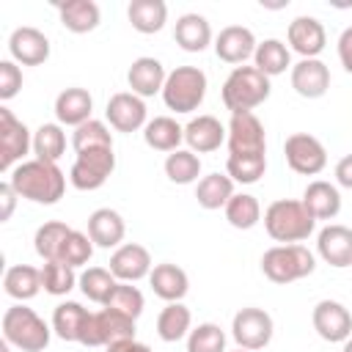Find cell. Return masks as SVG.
Instances as JSON below:
<instances>
[{
	"label": "cell",
	"instance_id": "cell-1",
	"mask_svg": "<svg viewBox=\"0 0 352 352\" xmlns=\"http://www.w3.org/2000/svg\"><path fill=\"white\" fill-rule=\"evenodd\" d=\"M8 184L14 187V192L19 198H28L33 204H58L66 192V176L55 162H44V160H25L19 162L11 176Z\"/></svg>",
	"mask_w": 352,
	"mask_h": 352
},
{
	"label": "cell",
	"instance_id": "cell-2",
	"mask_svg": "<svg viewBox=\"0 0 352 352\" xmlns=\"http://www.w3.org/2000/svg\"><path fill=\"white\" fill-rule=\"evenodd\" d=\"M314 226H316V220L305 209L302 201L280 198V201H272L264 212V228L280 245H297V242L308 239Z\"/></svg>",
	"mask_w": 352,
	"mask_h": 352
},
{
	"label": "cell",
	"instance_id": "cell-3",
	"mask_svg": "<svg viewBox=\"0 0 352 352\" xmlns=\"http://www.w3.org/2000/svg\"><path fill=\"white\" fill-rule=\"evenodd\" d=\"M270 77L256 66H234L223 82V104L234 113H253L261 102L270 99Z\"/></svg>",
	"mask_w": 352,
	"mask_h": 352
},
{
	"label": "cell",
	"instance_id": "cell-4",
	"mask_svg": "<svg viewBox=\"0 0 352 352\" xmlns=\"http://www.w3.org/2000/svg\"><path fill=\"white\" fill-rule=\"evenodd\" d=\"M3 338L22 352H41L50 344V327L33 308L16 302L3 314Z\"/></svg>",
	"mask_w": 352,
	"mask_h": 352
},
{
	"label": "cell",
	"instance_id": "cell-5",
	"mask_svg": "<svg viewBox=\"0 0 352 352\" xmlns=\"http://www.w3.org/2000/svg\"><path fill=\"white\" fill-rule=\"evenodd\" d=\"M314 270H316V258L305 245H275L261 256V272L280 286L308 278Z\"/></svg>",
	"mask_w": 352,
	"mask_h": 352
},
{
	"label": "cell",
	"instance_id": "cell-6",
	"mask_svg": "<svg viewBox=\"0 0 352 352\" xmlns=\"http://www.w3.org/2000/svg\"><path fill=\"white\" fill-rule=\"evenodd\" d=\"M206 96V74L198 66H176L162 88V102L173 113H192Z\"/></svg>",
	"mask_w": 352,
	"mask_h": 352
},
{
	"label": "cell",
	"instance_id": "cell-7",
	"mask_svg": "<svg viewBox=\"0 0 352 352\" xmlns=\"http://www.w3.org/2000/svg\"><path fill=\"white\" fill-rule=\"evenodd\" d=\"M116 170V154L113 148H88V151H80L72 170H69V182L82 190V192H91V190H99L107 176Z\"/></svg>",
	"mask_w": 352,
	"mask_h": 352
},
{
	"label": "cell",
	"instance_id": "cell-8",
	"mask_svg": "<svg viewBox=\"0 0 352 352\" xmlns=\"http://www.w3.org/2000/svg\"><path fill=\"white\" fill-rule=\"evenodd\" d=\"M272 316L264 311V308H239L234 314V322H231V336L234 341L239 344V349H248V352H256V349H264L270 341H272Z\"/></svg>",
	"mask_w": 352,
	"mask_h": 352
},
{
	"label": "cell",
	"instance_id": "cell-9",
	"mask_svg": "<svg viewBox=\"0 0 352 352\" xmlns=\"http://www.w3.org/2000/svg\"><path fill=\"white\" fill-rule=\"evenodd\" d=\"M283 154H286L289 168L300 176H316L327 165V151H324L322 140L308 135V132L289 135L286 143H283Z\"/></svg>",
	"mask_w": 352,
	"mask_h": 352
},
{
	"label": "cell",
	"instance_id": "cell-10",
	"mask_svg": "<svg viewBox=\"0 0 352 352\" xmlns=\"http://www.w3.org/2000/svg\"><path fill=\"white\" fill-rule=\"evenodd\" d=\"M228 151L231 157L267 154L264 124L253 113H234L228 121Z\"/></svg>",
	"mask_w": 352,
	"mask_h": 352
},
{
	"label": "cell",
	"instance_id": "cell-11",
	"mask_svg": "<svg viewBox=\"0 0 352 352\" xmlns=\"http://www.w3.org/2000/svg\"><path fill=\"white\" fill-rule=\"evenodd\" d=\"M30 148H33V138L28 126L8 107H0V168L11 173L14 162H25L22 157Z\"/></svg>",
	"mask_w": 352,
	"mask_h": 352
},
{
	"label": "cell",
	"instance_id": "cell-12",
	"mask_svg": "<svg viewBox=\"0 0 352 352\" xmlns=\"http://www.w3.org/2000/svg\"><path fill=\"white\" fill-rule=\"evenodd\" d=\"M311 322H314V330L319 333V338H324L330 344L346 341L352 336V314L338 300H319L314 305Z\"/></svg>",
	"mask_w": 352,
	"mask_h": 352
},
{
	"label": "cell",
	"instance_id": "cell-13",
	"mask_svg": "<svg viewBox=\"0 0 352 352\" xmlns=\"http://www.w3.org/2000/svg\"><path fill=\"white\" fill-rule=\"evenodd\" d=\"M104 116L110 121V126L116 132H138L140 126H146V104L138 94L132 91H118L107 99Z\"/></svg>",
	"mask_w": 352,
	"mask_h": 352
},
{
	"label": "cell",
	"instance_id": "cell-14",
	"mask_svg": "<svg viewBox=\"0 0 352 352\" xmlns=\"http://www.w3.org/2000/svg\"><path fill=\"white\" fill-rule=\"evenodd\" d=\"M151 270H154L151 267V253L138 242L118 245L110 256V272L121 283H135V280L151 275Z\"/></svg>",
	"mask_w": 352,
	"mask_h": 352
},
{
	"label": "cell",
	"instance_id": "cell-15",
	"mask_svg": "<svg viewBox=\"0 0 352 352\" xmlns=\"http://www.w3.org/2000/svg\"><path fill=\"white\" fill-rule=\"evenodd\" d=\"M316 250L322 256L324 264L330 267H352V228L341 226V223H330L319 231L316 236Z\"/></svg>",
	"mask_w": 352,
	"mask_h": 352
},
{
	"label": "cell",
	"instance_id": "cell-16",
	"mask_svg": "<svg viewBox=\"0 0 352 352\" xmlns=\"http://www.w3.org/2000/svg\"><path fill=\"white\" fill-rule=\"evenodd\" d=\"M8 52L16 63L22 66H38L50 58V38L38 30V28H30V25H22L11 33L8 38Z\"/></svg>",
	"mask_w": 352,
	"mask_h": 352
},
{
	"label": "cell",
	"instance_id": "cell-17",
	"mask_svg": "<svg viewBox=\"0 0 352 352\" xmlns=\"http://www.w3.org/2000/svg\"><path fill=\"white\" fill-rule=\"evenodd\" d=\"M256 36H253V30L250 28H245V25H228V28H223L220 33H217V38H214V52H217V58L220 60H226V63H245L253 52H256Z\"/></svg>",
	"mask_w": 352,
	"mask_h": 352
},
{
	"label": "cell",
	"instance_id": "cell-18",
	"mask_svg": "<svg viewBox=\"0 0 352 352\" xmlns=\"http://www.w3.org/2000/svg\"><path fill=\"white\" fill-rule=\"evenodd\" d=\"M292 88L302 99H319L330 88V69L319 58H302L292 66Z\"/></svg>",
	"mask_w": 352,
	"mask_h": 352
},
{
	"label": "cell",
	"instance_id": "cell-19",
	"mask_svg": "<svg viewBox=\"0 0 352 352\" xmlns=\"http://www.w3.org/2000/svg\"><path fill=\"white\" fill-rule=\"evenodd\" d=\"M286 38H289L292 50L300 52L302 58H316L324 50V44H327L324 25L316 16H297V19H292L289 30H286Z\"/></svg>",
	"mask_w": 352,
	"mask_h": 352
},
{
	"label": "cell",
	"instance_id": "cell-20",
	"mask_svg": "<svg viewBox=\"0 0 352 352\" xmlns=\"http://www.w3.org/2000/svg\"><path fill=\"white\" fill-rule=\"evenodd\" d=\"M165 80H168L165 66H162L157 58H148V55L132 60V66H129V72H126V82H129L132 94H138L140 99H143V96L162 94Z\"/></svg>",
	"mask_w": 352,
	"mask_h": 352
},
{
	"label": "cell",
	"instance_id": "cell-21",
	"mask_svg": "<svg viewBox=\"0 0 352 352\" xmlns=\"http://www.w3.org/2000/svg\"><path fill=\"white\" fill-rule=\"evenodd\" d=\"M226 138H228V129L214 116H198L184 126V140L190 151H198V154L217 151Z\"/></svg>",
	"mask_w": 352,
	"mask_h": 352
},
{
	"label": "cell",
	"instance_id": "cell-22",
	"mask_svg": "<svg viewBox=\"0 0 352 352\" xmlns=\"http://www.w3.org/2000/svg\"><path fill=\"white\" fill-rule=\"evenodd\" d=\"M124 234H126V226H124V217L116 209L102 206V209L91 212V217H88V236L94 239V245L107 248V250L118 248Z\"/></svg>",
	"mask_w": 352,
	"mask_h": 352
},
{
	"label": "cell",
	"instance_id": "cell-23",
	"mask_svg": "<svg viewBox=\"0 0 352 352\" xmlns=\"http://www.w3.org/2000/svg\"><path fill=\"white\" fill-rule=\"evenodd\" d=\"M148 283H151V292L165 300V302H182V297L187 294L190 289V278L182 267L165 261V264H157L148 275Z\"/></svg>",
	"mask_w": 352,
	"mask_h": 352
},
{
	"label": "cell",
	"instance_id": "cell-24",
	"mask_svg": "<svg viewBox=\"0 0 352 352\" xmlns=\"http://www.w3.org/2000/svg\"><path fill=\"white\" fill-rule=\"evenodd\" d=\"M91 110H94V99L85 88H66L58 94L55 99V118L58 124L66 126H80L85 121H91Z\"/></svg>",
	"mask_w": 352,
	"mask_h": 352
},
{
	"label": "cell",
	"instance_id": "cell-25",
	"mask_svg": "<svg viewBox=\"0 0 352 352\" xmlns=\"http://www.w3.org/2000/svg\"><path fill=\"white\" fill-rule=\"evenodd\" d=\"M302 204L314 214V220H333L341 212V192H338L336 184H330L324 179H316L305 187Z\"/></svg>",
	"mask_w": 352,
	"mask_h": 352
},
{
	"label": "cell",
	"instance_id": "cell-26",
	"mask_svg": "<svg viewBox=\"0 0 352 352\" xmlns=\"http://www.w3.org/2000/svg\"><path fill=\"white\" fill-rule=\"evenodd\" d=\"M173 38L184 52H204L209 47V41H212V28H209L206 16L190 11V14H182L176 19Z\"/></svg>",
	"mask_w": 352,
	"mask_h": 352
},
{
	"label": "cell",
	"instance_id": "cell-27",
	"mask_svg": "<svg viewBox=\"0 0 352 352\" xmlns=\"http://www.w3.org/2000/svg\"><path fill=\"white\" fill-rule=\"evenodd\" d=\"M58 14H60V25L72 33H91L102 19V11L94 0H66L58 6Z\"/></svg>",
	"mask_w": 352,
	"mask_h": 352
},
{
	"label": "cell",
	"instance_id": "cell-28",
	"mask_svg": "<svg viewBox=\"0 0 352 352\" xmlns=\"http://www.w3.org/2000/svg\"><path fill=\"white\" fill-rule=\"evenodd\" d=\"M3 289L8 297H14L19 302L33 300L41 289V270H36L30 264H14L3 275Z\"/></svg>",
	"mask_w": 352,
	"mask_h": 352
},
{
	"label": "cell",
	"instance_id": "cell-29",
	"mask_svg": "<svg viewBox=\"0 0 352 352\" xmlns=\"http://www.w3.org/2000/svg\"><path fill=\"white\" fill-rule=\"evenodd\" d=\"M143 140L154 151H176L184 140V126H179L170 116H157L143 126Z\"/></svg>",
	"mask_w": 352,
	"mask_h": 352
},
{
	"label": "cell",
	"instance_id": "cell-30",
	"mask_svg": "<svg viewBox=\"0 0 352 352\" xmlns=\"http://www.w3.org/2000/svg\"><path fill=\"white\" fill-rule=\"evenodd\" d=\"M126 16L138 33H160L168 22V6L162 0H132Z\"/></svg>",
	"mask_w": 352,
	"mask_h": 352
},
{
	"label": "cell",
	"instance_id": "cell-31",
	"mask_svg": "<svg viewBox=\"0 0 352 352\" xmlns=\"http://www.w3.org/2000/svg\"><path fill=\"white\" fill-rule=\"evenodd\" d=\"M231 195H234V179L226 173H209V176H204L201 182H198V187H195V201H198V206H204V209H209V212H214V209H226V204L231 201Z\"/></svg>",
	"mask_w": 352,
	"mask_h": 352
},
{
	"label": "cell",
	"instance_id": "cell-32",
	"mask_svg": "<svg viewBox=\"0 0 352 352\" xmlns=\"http://www.w3.org/2000/svg\"><path fill=\"white\" fill-rule=\"evenodd\" d=\"M190 322H192V314L187 305L182 302H168L160 316H157V336L168 344L173 341H182L184 336H190Z\"/></svg>",
	"mask_w": 352,
	"mask_h": 352
},
{
	"label": "cell",
	"instance_id": "cell-33",
	"mask_svg": "<svg viewBox=\"0 0 352 352\" xmlns=\"http://www.w3.org/2000/svg\"><path fill=\"white\" fill-rule=\"evenodd\" d=\"M69 234H72V228H69L66 223L50 220V223H44V226L36 231L33 248H36V253H38L44 261H58V258H60V250H63V245H66V239H69Z\"/></svg>",
	"mask_w": 352,
	"mask_h": 352
},
{
	"label": "cell",
	"instance_id": "cell-34",
	"mask_svg": "<svg viewBox=\"0 0 352 352\" xmlns=\"http://www.w3.org/2000/svg\"><path fill=\"white\" fill-rule=\"evenodd\" d=\"M253 60H256V69L264 72L267 77H275V74H283L289 66H292V58H289V50L280 38H264L256 52H253Z\"/></svg>",
	"mask_w": 352,
	"mask_h": 352
},
{
	"label": "cell",
	"instance_id": "cell-35",
	"mask_svg": "<svg viewBox=\"0 0 352 352\" xmlns=\"http://www.w3.org/2000/svg\"><path fill=\"white\" fill-rule=\"evenodd\" d=\"M85 316H88V311L80 302H74V300H66V302L55 305V311H52V330H55V336L63 338V341H77Z\"/></svg>",
	"mask_w": 352,
	"mask_h": 352
},
{
	"label": "cell",
	"instance_id": "cell-36",
	"mask_svg": "<svg viewBox=\"0 0 352 352\" xmlns=\"http://www.w3.org/2000/svg\"><path fill=\"white\" fill-rule=\"evenodd\" d=\"M66 151V132L60 124H41L33 132V154L44 162H58Z\"/></svg>",
	"mask_w": 352,
	"mask_h": 352
},
{
	"label": "cell",
	"instance_id": "cell-37",
	"mask_svg": "<svg viewBox=\"0 0 352 352\" xmlns=\"http://www.w3.org/2000/svg\"><path fill=\"white\" fill-rule=\"evenodd\" d=\"M226 220L234 228L248 231V228H253L261 220V204L250 192H234L231 201L226 204Z\"/></svg>",
	"mask_w": 352,
	"mask_h": 352
},
{
	"label": "cell",
	"instance_id": "cell-38",
	"mask_svg": "<svg viewBox=\"0 0 352 352\" xmlns=\"http://www.w3.org/2000/svg\"><path fill=\"white\" fill-rule=\"evenodd\" d=\"M96 324H99V336L102 344H116V341H126L135 338V319L126 314H118L113 308H102L96 311Z\"/></svg>",
	"mask_w": 352,
	"mask_h": 352
},
{
	"label": "cell",
	"instance_id": "cell-39",
	"mask_svg": "<svg viewBox=\"0 0 352 352\" xmlns=\"http://www.w3.org/2000/svg\"><path fill=\"white\" fill-rule=\"evenodd\" d=\"M201 173V160L190 148H176L165 157V176L173 184H192Z\"/></svg>",
	"mask_w": 352,
	"mask_h": 352
},
{
	"label": "cell",
	"instance_id": "cell-40",
	"mask_svg": "<svg viewBox=\"0 0 352 352\" xmlns=\"http://www.w3.org/2000/svg\"><path fill=\"white\" fill-rule=\"evenodd\" d=\"M77 283H80V292H82L91 302L104 305L118 280H116V275H113L110 270H104V267H88V270L80 275Z\"/></svg>",
	"mask_w": 352,
	"mask_h": 352
},
{
	"label": "cell",
	"instance_id": "cell-41",
	"mask_svg": "<svg viewBox=\"0 0 352 352\" xmlns=\"http://www.w3.org/2000/svg\"><path fill=\"white\" fill-rule=\"evenodd\" d=\"M80 278L74 275V267L63 264V261H47L41 267V286L47 294H55V297H63L74 289Z\"/></svg>",
	"mask_w": 352,
	"mask_h": 352
},
{
	"label": "cell",
	"instance_id": "cell-42",
	"mask_svg": "<svg viewBox=\"0 0 352 352\" xmlns=\"http://www.w3.org/2000/svg\"><path fill=\"white\" fill-rule=\"evenodd\" d=\"M72 146H74L77 154L80 151H88V148H113V135H110V129L102 121L91 118V121H85V124H80L74 129Z\"/></svg>",
	"mask_w": 352,
	"mask_h": 352
},
{
	"label": "cell",
	"instance_id": "cell-43",
	"mask_svg": "<svg viewBox=\"0 0 352 352\" xmlns=\"http://www.w3.org/2000/svg\"><path fill=\"white\" fill-rule=\"evenodd\" d=\"M267 170V154H253V157H231L226 160V173L239 182V184H256Z\"/></svg>",
	"mask_w": 352,
	"mask_h": 352
},
{
	"label": "cell",
	"instance_id": "cell-44",
	"mask_svg": "<svg viewBox=\"0 0 352 352\" xmlns=\"http://www.w3.org/2000/svg\"><path fill=\"white\" fill-rule=\"evenodd\" d=\"M187 352H226V333L214 322H204L190 330Z\"/></svg>",
	"mask_w": 352,
	"mask_h": 352
},
{
	"label": "cell",
	"instance_id": "cell-45",
	"mask_svg": "<svg viewBox=\"0 0 352 352\" xmlns=\"http://www.w3.org/2000/svg\"><path fill=\"white\" fill-rule=\"evenodd\" d=\"M104 308H113V311H118V314H126V316L138 319V316L143 314V294H140L138 286H132V283H121V280H118L116 289L110 292Z\"/></svg>",
	"mask_w": 352,
	"mask_h": 352
},
{
	"label": "cell",
	"instance_id": "cell-46",
	"mask_svg": "<svg viewBox=\"0 0 352 352\" xmlns=\"http://www.w3.org/2000/svg\"><path fill=\"white\" fill-rule=\"evenodd\" d=\"M91 256H94V239L88 234L72 228V234H69V239H66L58 261H63L69 267H82V264L91 261Z\"/></svg>",
	"mask_w": 352,
	"mask_h": 352
},
{
	"label": "cell",
	"instance_id": "cell-47",
	"mask_svg": "<svg viewBox=\"0 0 352 352\" xmlns=\"http://www.w3.org/2000/svg\"><path fill=\"white\" fill-rule=\"evenodd\" d=\"M22 88V69L14 60H0V99L8 102Z\"/></svg>",
	"mask_w": 352,
	"mask_h": 352
},
{
	"label": "cell",
	"instance_id": "cell-48",
	"mask_svg": "<svg viewBox=\"0 0 352 352\" xmlns=\"http://www.w3.org/2000/svg\"><path fill=\"white\" fill-rule=\"evenodd\" d=\"M77 344H82V346H104V344H102V336H99L96 314H91V311H88V316H85V322H82V330H80Z\"/></svg>",
	"mask_w": 352,
	"mask_h": 352
},
{
	"label": "cell",
	"instance_id": "cell-49",
	"mask_svg": "<svg viewBox=\"0 0 352 352\" xmlns=\"http://www.w3.org/2000/svg\"><path fill=\"white\" fill-rule=\"evenodd\" d=\"M338 60L352 74V25L344 28V33L338 36Z\"/></svg>",
	"mask_w": 352,
	"mask_h": 352
},
{
	"label": "cell",
	"instance_id": "cell-50",
	"mask_svg": "<svg viewBox=\"0 0 352 352\" xmlns=\"http://www.w3.org/2000/svg\"><path fill=\"white\" fill-rule=\"evenodd\" d=\"M16 198H19V195L14 192V187H11L8 182H3V184H0V201H3V212H0V220H8V217H11Z\"/></svg>",
	"mask_w": 352,
	"mask_h": 352
},
{
	"label": "cell",
	"instance_id": "cell-51",
	"mask_svg": "<svg viewBox=\"0 0 352 352\" xmlns=\"http://www.w3.org/2000/svg\"><path fill=\"white\" fill-rule=\"evenodd\" d=\"M336 182L341 187L352 190V154H346V157L338 160V165H336Z\"/></svg>",
	"mask_w": 352,
	"mask_h": 352
},
{
	"label": "cell",
	"instance_id": "cell-52",
	"mask_svg": "<svg viewBox=\"0 0 352 352\" xmlns=\"http://www.w3.org/2000/svg\"><path fill=\"white\" fill-rule=\"evenodd\" d=\"M104 352H151V346L140 344L138 338H126V341H116V344H107Z\"/></svg>",
	"mask_w": 352,
	"mask_h": 352
},
{
	"label": "cell",
	"instance_id": "cell-53",
	"mask_svg": "<svg viewBox=\"0 0 352 352\" xmlns=\"http://www.w3.org/2000/svg\"><path fill=\"white\" fill-rule=\"evenodd\" d=\"M344 352H352V336L344 341Z\"/></svg>",
	"mask_w": 352,
	"mask_h": 352
},
{
	"label": "cell",
	"instance_id": "cell-54",
	"mask_svg": "<svg viewBox=\"0 0 352 352\" xmlns=\"http://www.w3.org/2000/svg\"><path fill=\"white\" fill-rule=\"evenodd\" d=\"M236 352H248V349H236Z\"/></svg>",
	"mask_w": 352,
	"mask_h": 352
}]
</instances>
